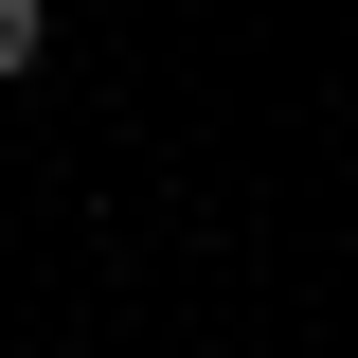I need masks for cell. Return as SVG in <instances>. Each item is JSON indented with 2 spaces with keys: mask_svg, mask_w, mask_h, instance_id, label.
Instances as JSON below:
<instances>
[{
  "mask_svg": "<svg viewBox=\"0 0 358 358\" xmlns=\"http://www.w3.org/2000/svg\"><path fill=\"white\" fill-rule=\"evenodd\" d=\"M36 54H54V0H0V90L36 72Z\"/></svg>",
  "mask_w": 358,
  "mask_h": 358,
  "instance_id": "cell-1",
  "label": "cell"
}]
</instances>
